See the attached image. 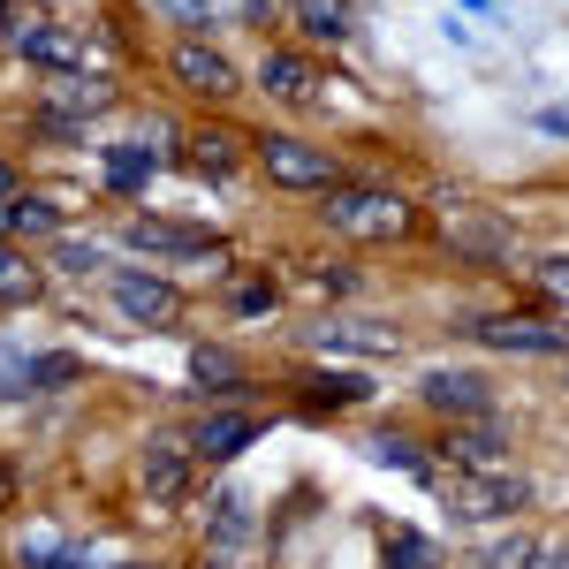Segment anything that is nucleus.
<instances>
[{"instance_id":"1","label":"nucleus","mask_w":569,"mask_h":569,"mask_svg":"<svg viewBox=\"0 0 569 569\" xmlns=\"http://www.w3.org/2000/svg\"><path fill=\"white\" fill-rule=\"evenodd\" d=\"M327 228H342L357 243H402L418 213L395 198V190H372V182H335L327 190Z\"/></svg>"},{"instance_id":"2","label":"nucleus","mask_w":569,"mask_h":569,"mask_svg":"<svg viewBox=\"0 0 569 569\" xmlns=\"http://www.w3.org/2000/svg\"><path fill=\"white\" fill-rule=\"evenodd\" d=\"M259 160H266V182H281V190H335V160L305 137H266Z\"/></svg>"},{"instance_id":"3","label":"nucleus","mask_w":569,"mask_h":569,"mask_svg":"<svg viewBox=\"0 0 569 569\" xmlns=\"http://www.w3.org/2000/svg\"><path fill=\"white\" fill-rule=\"evenodd\" d=\"M114 311L130 319V327H176L182 319V289L176 281H160V273H114Z\"/></svg>"},{"instance_id":"4","label":"nucleus","mask_w":569,"mask_h":569,"mask_svg":"<svg viewBox=\"0 0 569 569\" xmlns=\"http://www.w3.org/2000/svg\"><path fill=\"white\" fill-rule=\"evenodd\" d=\"M448 509H456L463 525H493V517L525 509V479H501V471H486V479H448Z\"/></svg>"},{"instance_id":"5","label":"nucleus","mask_w":569,"mask_h":569,"mask_svg":"<svg viewBox=\"0 0 569 569\" xmlns=\"http://www.w3.org/2000/svg\"><path fill=\"white\" fill-rule=\"evenodd\" d=\"M471 335L509 357H569V327H547V319H479Z\"/></svg>"},{"instance_id":"6","label":"nucleus","mask_w":569,"mask_h":569,"mask_svg":"<svg viewBox=\"0 0 569 569\" xmlns=\"http://www.w3.org/2000/svg\"><path fill=\"white\" fill-rule=\"evenodd\" d=\"M107 107H114V84H107V77H61L53 99H46V130H53V137H77V122L107 114Z\"/></svg>"},{"instance_id":"7","label":"nucleus","mask_w":569,"mask_h":569,"mask_svg":"<svg viewBox=\"0 0 569 569\" xmlns=\"http://www.w3.org/2000/svg\"><path fill=\"white\" fill-rule=\"evenodd\" d=\"M418 395L433 402L440 418H493V388H486L479 372H426Z\"/></svg>"},{"instance_id":"8","label":"nucleus","mask_w":569,"mask_h":569,"mask_svg":"<svg viewBox=\"0 0 569 569\" xmlns=\"http://www.w3.org/2000/svg\"><path fill=\"white\" fill-rule=\"evenodd\" d=\"M8 39L23 46L39 69H53V77H77V69H84V39H77L69 23H16Z\"/></svg>"},{"instance_id":"9","label":"nucleus","mask_w":569,"mask_h":569,"mask_svg":"<svg viewBox=\"0 0 569 569\" xmlns=\"http://www.w3.org/2000/svg\"><path fill=\"white\" fill-rule=\"evenodd\" d=\"M168 69H176V84L182 91H198V99H228L236 91V69H228V53H213V46H176L168 53Z\"/></svg>"},{"instance_id":"10","label":"nucleus","mask_w":569,"mask_h":569,"mask_svg":"<svg viewBox=\"0 0 569 569\" xmlns=\"http://www.w3.org/2000/svg\"><path fill=\"white\" fill-rule=\"evenodd\" d=\"M122 243L130 251H160V259H220V243H206L198 228H176V220H130Z\"/></svg>"},{"instance_id":"11","label":"nucleus","mask_w":569,"mask_h":569,"mask_svg":"<svg viewBox=\"0 0 569 569\" xmlns=\"http://www.w3.org/2000/svg\"><path fill=\"white\" fill-rule=\"evenodd\" d=\"M259 84L273 91V99H289V107H311V99H319V69H311L305 53H266V69H259Z\"/></svg>"},{"instance_id":"12","label":"nucleus","mask_w":569,"mask_h":569,"mask_svg":"<svg viewBox=\"0 0 569 569\" xmlns=\"http://www.w3.org/2000/svg\"><path fill=\"white\" fill-rule=\"evenodd\" d=\"M182 479H190V448H182V440H152V448H144V493H152V501H176Z\"/></svg>"},{"instance_id":"13","label":"nucleus","mask_w":569,"mask_h":569,"mask_svg":"<svg viewBox=\"0 0 569 569\" xmlns=\"http://www.w3.org/2000/svg\"><path fill=\"white\" fill-rule=\"evenodd\" d=\"M448 243H456V251H471V259H501V251H509V228L479 220L471 206H448Z\"/></svg>"},{"instance_id":"14","label":"nucleus","mask_w":569,"mask_h":569,"mask_svg":"<svg viewBox=\"0 0 569 569\" xmlns=\"http://www.w3.org/2000/svg\"><path fill=\"white\" fill-rule=\"evenodd\" d=\"M251 433H259V426H251L243 410H213V418L198 426V456L228 463V456H243V448H251Z\"/></svg>"},{"instance_id":"15","label":"nucleus","mask_w":569,"mask_h":569,"mask_svg":"<svg viewBox=\"0 0 569 569\" xmlns=\"http://www.w3.org/2000/svg\"><path fill=\"white\" fill-rule=\"evenodd\" d=\"M319 350H357V357H395V327H311Z\"/></svg>"},{"instance_id":"16","label":"nucleus","mask_w":569,"mask_h":569,"mask_svg":"<svg viewBox=\"0 0 569 569\" xmlns=\"http://www.w3.org/2000/svg\"><path fill=\"white\" fill-rule=\"evenodd\" d=\"M8 236H61V206L53 198H8Z\"/></svg>"},{"instance_id":"17","label":"nucleus","mask_w":569,"mask_h":569,"mask_svg":"<svg viewBox=\"0 0 569 569\" xmlns=\"http://www.w3.org/2000/svg\"><path fill=\"white\" fill-rule=\"evenodd\" d=\"M493 448H501V426H493V418H471V433L448 440V456H456L463 471H486V463H493Z\"/></svg>"},{"instance_id":"18","label":"nucleus","mask_w":569,"mask_h":569,"mask_svg":"<svg viewBox=\"0 0 569 569\" xmlns=\"http://www.w3.org/2000/svg\"><path fill=\"white\" fill-rule=\"evenodd\" d=\"M190 380H198V388H243V365L228 350H213V342H198V350H190Z\"/></svg>"},{"instance_id":"19","label":"nucleus","mask_w":569,"mask_h":569,"mask_svg":"<svg viewBox=\"0 0 569 569\" xmlns=\"http://www.w3.org/2000/svg\"><path fill=\"white\" fill-rule=\"evenodd\" d=\"M144 182H152V152L114 144V152H107V190H122V198H130V190H144Z\"/></svg>"},{"instance_id":"20","label":"nucleus","mask_w":569,"mask_h":569,"mask_svg":"<svg viewBox=\"0 0 569 569\" xmlns=\"http://www.w3.org/2000/svg\"><path fill=\"white\" fill-rule=\"evenodd\" d=\"M365 456H372V463H395V471H418V479H433L410 433H372V440H365Z\"/></svg>"},{"instance_id":"21","label":"nucleus","mask_w":569,"mask_h":569,"mask_svg":"<svg viewBox=\"0 0 569 569\" xmlns=\"http://www.w3.org/2000/svg\"><path fill=\"white\" fill-rule=\"evenodd\" d=\"M236 144H243L236 130H198L190 137V160H198L206 176H228V168H236Z\"/></svg>"},{"instance_id":"22","label":"nucleus","mask_w":569,"mask_h":569,"mask_svg":"<svg viewBox=\"0 0 569 569\" xmlns=\"http://www.w3.org/2000/svg\"><path fill=\"white\" fill-rule=\"evenodd\" d=\"M297 23L311 39H342L350 31V0H297Z\"/></svg>"},{"instance_id":"23","label":"nucleus","mask_w":569,"mask_h":569,"mask_svg":"<svg viewBox=\"0 0 569 569\" xmlns=\"http://www.w3.org/2000/svg\"><path fill=\"white\" fill-rule=\"evenodd\" d=\"M388 569H440L433 539H418V531H395V539H388Z\"/></svg>"},{"instance_id":"24","label":"nucleus","mask_w":569,"mask_h":569,"mask_svg":"<svg viewBox=\"0 0 569 569\" xmlns=\"http://www.w3.org/2000/svg\"><path fill=\"white\" fill-rule=\"evenodd\" d=\"M31 289H39V273H31V266H23V251L0 236V297H31Z\"/></svg>"},{"instance_id":"25","label":"nucleus","mask_w":569,"mask_h":569,"mask_svg":"<svg viewBox=\"0 0 569 569\" xmlns=\"http://www.w3.org/2000/svg\"><path fill=\"white\" fill-rule=\"evenodd\" d=\"M311 402H319V410H342V402H365V380H357V372H327V380H311Z\"/></svg>"},{"instance_id":"26","label":"nucleus","mask_w":569,"mask_h":569,"mask_svg":"<svg viewBox=\"0 0 569 569\" xmlns=\"http://www.w3.org/2000/svg\"><path fill=\"white\" fill-rule=\"evenodd\" d=\"M531 562H539V547H531L525 531H509V539L486 547V569H531Z\"/></svg>"},{"instance_id":"27","label":"nucleus","mask_w":569,"mask_h":569,"mask_svg":"<svg viewBox=\"0 0 569 569\" xmlns=\"http://www.w3.org/2000/svg\"><path fill=\"white\" fill-rule=\"evenodd\" d=\"M77 372H84V365H77V357H61V350H53V357H31V395H39V388H69Z\"/></svg>"},{"instance_id":"28","label":"nucleus","mask_w":569,"mask_h":569,"mask_svg":"<svg viewBox=\"0 0 569 569\" xmlns=\"http://www.w3.org/2000/svg\"><path fill=\"white\" fill-rule=\"evenodd\" d=\"M0 395H31V357L0 350Z\"/></svg>"},{"instance_id":"29","label":"nucleus","mask_w":569,"mask_h":569,"mask_svg":"<svg viewBox=\"0 0 569 569\" xmlns=\"http://www.w3.org/2000/svg\"><path fill=\"white\" fill-rule=\"evenodd\" d=\"M539 289L569 305V251H555V259H539Z\"/></svg>"},{"instance_id":"30","label":"nucleus","mask_w":569,"mask_h":569,"mask_svg":"<svg viewBox=\"0 0 569 569\" xmlns=\"http://www.w3.org/2000/svg\"><path fill=\"white\" fill-rule=\"evenodd\" d=\"M236 311H273V281H251V289H236Z\"/></svg>"},{"instance_id":"31","label":"nucleus","mask_w":569,"mask_h":569,"mask_svg":"<svg viewBox=\"0 0 569 569\" xmlns=\"http://www.w3.org/2000/svg\"><path fill=\"white\" fill-rule=\"evenodd\" d=\"M61 266H69V273H84V266H99V251H91V243H61Z\"/></svg>"},{"instance_id":"32","label":"nucleus","mask_w":569,"mask_h":569,"mask_svg":"<svg viewBox=\"0 0 569 569\" xmlns=\"http://www.w3.org/2000/svg\"><path fill=\"white\" fill-rule=\"evenodd\" d=\"M168 16H182V23H206V0H160Z\"/></svg>"},{"instance_id":"33","label":"nucleus","mask_w":569,"mask_h":569,"mask_svg":"<svg viewBox=\"0 0 569 569\" xmlns=\"http://www.w3.org/2000/svg\"><path fill=\"white\" fill-rule=\"evenodd\" d=\"M539 122H547V130H555V137H569V107H547Z\"/></svg>"},{"instance_id":"34","label":"nucleus","mask_w":569,"mask_h":569,"mask_svg":"<svg viewBox=\"0 0 569 569\" xmlns=\"http://www.w3.org/2000/svg\"><path fill=\"white\" fill-rule=\"evenodd\" d=\"M539 569H569V547H547V555H539Z\"/></svg>"},{"instance_id":"35","label":"nucleus","mask_w":569,"mask_h":569,"mask_svg":"<svg viewBox=\"0 0 569 569\" xmlns=\"http://www.w3.org/2000/svg\"><path fill=\"white\" fill-rule=\"evenodd\" d=\"M0 198H16V168L8 160H0Z\"/></svg>"},{"instance_id":"36","label":"nucleus","mask_w":569,"mask_h":569,"mask_svg":"<svg viewBox=\"0 0 569 569\" xmlns=\"http://www.w3.org/2000/svg\"><path fill=\"white\" fill-rule=\"evenodd\" d=\"M8 493H16V479H8V463H0V509H8Z\"/></svg>"},{"instance_id":"37","label":"nucleus","mask_w":569,"mask_h":569,"mask_svg":"<svg viewBox=\"0 0 569 569\" xmlns=\"http://www.w3.org/2000/svg\"><path fill=\"white\" fill-rule=\"evenodd\" d=\"M0 236H8V198H0Z\"/></svg>"},{"instance_id":"38","label":"nucleus","mask_w":569,"mask_h":569,"mask_svg":"<svg viewBox=\"0 0 569 569\" xmlns=\"http://www.w3.org/2000/svg\"><path fill=\"white\" fill-rule=\"evenodd\" d=\"M122 569H144V562H122Z\"/></svg>"},{"instance_id":"39","label":"nucleus","mask_w":569,"mask_h":569,"mask_svg":"<svg viewBox=\"0 0 569 569\" xmlns=\"http://www.w3.org/2000/svg\"><path fill=\"white\" fill-rule=\"evenodd\" d=\"M0 23H8V8H0Z\"/></svg>"}]
</instances>
